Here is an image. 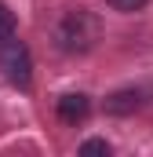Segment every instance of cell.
I'll use <instances>...</instances> for the list:
<instances>
[{
	"label": "cell",
	"mask_w": 153,
	"mask_h": 157,
	"mask_svg": "<svg viewBox=\"0 0 153 157\" xmlns=\"http://www.w3.org/2000/svg\"><path fill=\"white\" fill-rule=\"evenodd\" d=\"M99 37H102V26L88 7H66L55 22V44L66 55H88L99 44Z\"/></svg>",
	"instance_id": "cell-1"
},
{
	"label": "cell",
	"mask_w": 153,
	"mask_h": 157,
	"mask_svg": "<svg viewBox=\"0 0 153 157\" xmlns=\"http://www.w3.org/2000/svg\"><path fill=\"white\" fill-rule=\"evenodd\" d=\"M0 73L11 88H22V91L33 84V55H29L26 40H18V33L0 44Z\"/></svg>",
	"instance_id": "cell-2"
},
{
	"label": "cell",
	"mask_w": 153,
	"mask_h": 157,
	"mask_svg": "<svg viewBox=\"0 0 153 157\" xmlns=\"http://www.w3.org/2000/svg\"><path fill=\"white\" fill-rule=\"evenodd\" d=\"M55 113H58V121H66V124H80V121H88V113H91V99L84 91H66V95H58Z\"/></svg>",
	"instance_id": "cell-3"
},
{
	"label": "cell",
	"mask_w": 153,
	"mask_h": 157,
	"mask_svg": "<svg viewBox=\"0 0 153 157\" xmlns=\"http://www.w3.org/2000/svg\"><path fill=\"white\" fill-rule=\"evenodd\" d=\"M135 110H142V88H117L106 99V113L110 117H131Z\"/></svg>",
	"instance_id": "cell-4"
},
{
	"label": "cell",
	"mask_w": 153,
	"mask_h": 157,
	"mask_svg": "<svg viewBox=\"0 0 153 157\" xmlns=\"http://www.w3.org/2000/svg\"><path fill=\"white\" fill-rule=\"evenodd\" d=\"M15 33H18V22H15V11H11V7H7L4 0H0V44H4L7 37H15Z\"/></svg>",
	"instance_id": "cell-5"
},
{
	"label": "cell",
	"mask_w": 153,
	"mask_h": 157,
	"mask_svg": "<svg viewBox=\"0 0 153 157\" xmlns=\"http://www.w3.org/2000/svg\"><path fill=\"white\" fill-rule=\"evenodd\" d=\"M76 154H113V146H110V143H106V139H84V143H80V146H76Z\"/></svg>",
	"instance_id": "cell-6"
},
{
	"label": "cell",
	"mask_w": 153,
	"mask_h": 157,
	"mask_svg": "<svg viewBox=\"0 0 153 157\" xmlns=\"http://www.w3.org/2000/svg\"><path fill=\"white\" fill-rule=\"evenodd\" d=\"M113 11H120V15H135V11H142L150 0H106Z\"/></svg>",
	"instance_id": "cell-7"
}]
</instances>
